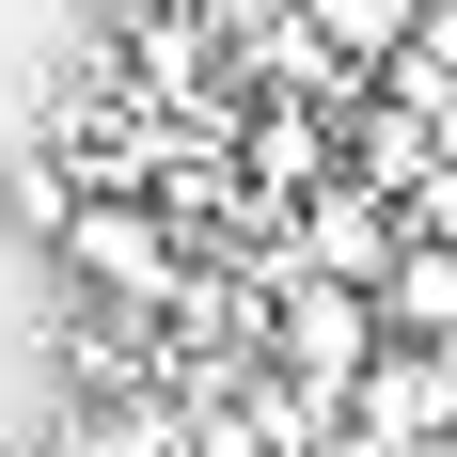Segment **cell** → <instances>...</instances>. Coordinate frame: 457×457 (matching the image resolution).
<instances>
[{"mask_svg":"<svg viewBox=\"0 0 457 457\" xmlns=\"http://www.w3.org/2000/svg\"><path fill=\"white\" fill-rule=\"evenodd\" d=\"M269 269V363L300 378V395H363V363L395 347V316H378V284H331V269H284V253H253Z\"/></svg>","mask_w":457,"mask_h":457,"instance_id":"cell-2","label":"cell"},{"mask_svg":"<svg viewBox=\"0 0 457 457\" xmlns=\"http://www.w3.org/2000/svg\"><path fill=\"white\" fill-rule=\"evenodd\" d=\"M395 253H411V205L363 174H331L300 221H284V269H331V284H395Z\"/></svg>","mask_w":457,"mask_h":457,"instance_id":"cell-3","label":"cell"},{"mask_svg":"<svg viewBox=\"0 0 457 457\" xmlns=\"http://www.w3.org/2000/svg\"><path fill=\"white\" fill-rule=\"evenodd\" d=\"M378 316L411 331V347H457V237L411 221V253H395V284H378Z\"/></svg>","mask_w":457,"mask_h":457,"instance_id":"cell-4","label":"cell"},{"mask_svg":"<svg viewBox=\"0 0 457 457\" xmlns=\"http://www.w3.org/2000/svg\"><path fill=\"white\" fill-rule=\"evenodd\" d=\"M63 269H79V300H111V316H142V331H174L189 284H205V237H189L158 189H95L79 237H63Z\"/></svg>","mask_w":457,"mask_h":457,"instance_id":"cell-1","label":"cell"}]
</instances>
